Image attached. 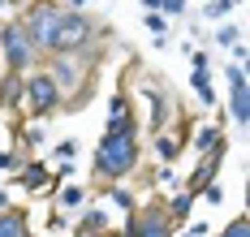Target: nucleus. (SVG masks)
<instances>
[{"label": "nucleus", "mask_w": 250, "mask_h": 237, "mask_svg": "<svg viewBox=\"0 0 250 237\" xmlns=\"http://www.w3.org/2000/svg\"><path fill=\"white\" fill-rule=\"evenodd\" d=\"M216 237H250V220H246V216H233Z\"/></svg>", "instance_id": "nucleus-21"}, {"label": "nucleus", "mask_w": 250, "mask_h": 237, "mask_svg": "<svg viewBox=\"0 0 250 237\" xmlns=\"http://www.w3.org/2000/svg\"><path fill=\"white\" fill-rule=\"evenodd\" d=\"M121 237H177V224H173V216L164 211V203L151 198V203H138L125 216Z\"/></svg>", "instance_id": "nucleus-6"}, {"label": "nucleus", "mask_w": 250, "mask_h": 237, "mask_svg": "<svg viewBox=\"0 0 250 237\" xmlns=\"http://www.w3.org/2000/svg\"><path fill=\"white\" fill-rule=\"evenodd\" d=\"M61 13H65L61 0H26V4H22L18 22H22V30L30 35V43H35V52H39V56L52 52V39H56V26H61Z\"/></svg>", "instance_id": "nucleus-4"}, {"label": "nucleus", "mask_w": 250, "mask_h": 237, "mask_svg": "<svg viewBox=\"0 0 250 237\" xmlns=\"http://www.w3.org/2000/svg\"><path fill=\"white\" fill-rule=\"evenodd\" d=\"M207 233H211L207 220H190V224H186V237H207Z\"/></svg>", "instance_id": "nucleus-29"}, {"label": "nucleus", "mask_w": 250, "mask_h": 237, "mask_svg": "<svg viewBox=\"0 0 250 237\" xmlns=\"http://www.w3.org/2000/svg\"><path fill=\"white\" fill-rule=\"evenodd\" d=\"M104 198H108V207H121L125 216H129V211L138 207V203H134V194H129V190H125L121 181H108V190H104Z\"/></svg>", "instance_id": "nucleus-18"}, {"label": "nucleus", "mask_w": 250, "mask_h": 237, "mask_svg": "<svg viewBox=\"0 0 250 237\" xmlns=\"http://www.w3.org/2000/svg\"><path fill=\"white\" fill-rule=\"evenodd\" d=\"M143 164V142L138 130H104V138L95 142V156H91V177L95 181H125L129 173H138Z\"/></svg>", "instance_id": "nucleus-1"}, {"label": "nucleus", "mask_w": 250, "mask_h": 237, "mask_svg": "<svg viewBox=\"0 0 250 237\" xmlns=\"http://www.w3.org/2000/svg\"><path fill=\"white\" fill-rule=\"evenodd\" d=\"M13 4H18V0H0V13H9V9H13Z\"/></svg>", "instance_id": "nucleus-32"}, {"label": "nucleus", "mask_w": 250, "mask_h": 237, "mask_svg": "<svg viewBox=\"0 0 250 237\" xmlns=\"http://www.w3.org/2000/svg\"><path fill=\"white\" fill-rule=\"evenodd\" d=\"M225 156H229V138L220 134V138H216V142H211L207 151H199V164H194V168L186 173V190H194V194H199V190H203L207 181H216V173H220Z\"/></svg>", "instance_id": "nucleus-7"}, {"label": "nucleus", "mask_w": 250, "mask_h": 237, "mask_svg": "<svg viewBox=\"0 0 250 237\" xmlns=\"http://www.w3.org/2000/svg\"><path fill=\"white\" fill-rule=\"evenodd\" d=\"M22 138H26V147H39V142H43V130H39L35 121H30V125L22 130Z\"/></svg>", "instance_id": "nucleus-28"}, {"label": "nucleus", "mask_w": 250, "mask_h": 237, "mask_svg": "<svg viewBox=\"0 0 250 237\" xmlns=\"http://www.w3.org/2000/svg\"><path fill=\"white\" fill-rule=\"evenodd\" d=\"M22 82H26V74H18V69H4V74H0V112L13 121V125H9L13 138L22 134V121H18V117H22Z\"/></svg>", "instance_id": "nucleus-9"}, {"label": "nucleus", "mask_w": 250, "mask_h": 237, "mask_svg": "<svg viewBox=\"0 0 250 237\" xmlns=\"http://www.w3.org/2000/svg\"><path fill=\"white\" fill-rule=\"evenodd\" d=\"M160 13L173 22V18H181V13H186V0H160Z\"/></svg>", "instance_id": "nucleus-26"}, {"label": "nucleus", "mask_w": 250, "mask_h": 237, "mask_svg": "<svg viewBox=\"0 0 250 237\" xmlns=\"http://www.w3.org/2000/svg\"><path fill=\"white\" fill-rule=\"evenodd\" d=\"M74 156H78V142H74V138H65V142L52 147V159H74Z\"/></svg>", "instance_id": "nucleus-25"}, {"label": "nucleus", "mask_w": 250, "mask_h": 237, "mask_svg": "<svg viewBox=\"0 0 250 237\" xmlns=\"http://www.w3.org/2000/svg\"><path fill=\"white\" fill-rule=\"evenodd\" d=\"M74 233H78V237H108V207H95V203H86V207L78 211Z\"/></svg>", "instance_id": "nucleus-11"}, {"label": "nucleus", "mask_w": 250, "mask_h": 237, "mask_svg": "<svg viewBox=\"0 0 250 237\" xmlns=\"http://www.w3.org/2000/svg\"><path fill=\"white\" fill-rule=\"evenodd\" d=\"M86 4H91V0H69V9H86Z\"/></svg>", "instance_id": "nucleus-34"}, {"label": "nucleus", "mask_w": 250, "mask_h": 237, "mask_svg": "<svg viewBox=\"0 0 250 237\" xmlns=\"http://www.w3.org/2000/svg\"><path fill=\"white\" fill-rule=\"evenodd\" d=\"M225 78H229V121H233V125H246V121H250V86H246V65L229 60V65H225Z\"/></svg>", "instance_id": "nucleus-8"}, {"label": "nucleus", "mask_w": 250, "mask_h": 237, "mask_svg": "<svg viewBox=\"0 0 250 237\" xmlns=\"http://www.w3.org/2000/svg\"><path fill=\"white\" fill-rule=\"evenodd\" d=\"M190 65L194 69H211V52H190Z\"/></svg>", "instance_id": "nucleus-30"}, {"label": "nucleus", "mask_w": 250, "mask_h": 237, "mask_svg": "<svg viewBox=\"0 0 250 237\" xmlns=\"http://www.w3.org/2000/svg\"><path fill=\"white\" fill-rule=\"evenodd\" d=\"M138 4H143V9H160V0H138Z\"/></svg>", "instance_id": "nucleus-33"}, {"label": "nucleus", "mask_w": 250, "mask_h": 237, "mask_svg": "<svg viewBox=\"0 0 250 237\" xmlns=\"http://www.w3.org/2000/svg\"><path fill=\"white\" fill-rule=\"evenodd\" d=\"M194 198H199V194H194V190H186V185H181V190H177L173 198H168V203H164V211H168V216H173V224H186V220H190V211H194Z\"/></svg>", "instance_id": "nucleus-15"}, {"label": "nucleus", "mask_w": 250, "mask_h": 237, "mask_svg": "<svg viewBox=\"0 0 250 237\" xmlns=\"http://www.w3.org/2000/svg\"><path fill=\"white\" fill-rule=\"evenodd\" d=\"M233 43H242V26H237V22L216 26V48H233Z\"/></svg>", "instance_id": "nucleus-20"}, {"label": "nucleus", "mask_w": 250, "mask_h": 237, "mask_svg": "<svg viewBox=\"0 0 250 237\" xmlns=\"http://www.w3.org/2000/svg\"><path fill=\"white\" fill-rule=\"evenodd\" d=\"M151 147H155V156L164 159V164H173L177 156H181V151H186V147H181V138H177V134H151Z\"/></svg>", "instance_id": "nucleus-16"}, {"label": "nucleus", "mask_w": 250, "mask_h": 237, "mask_svg": "<svg viewBox=\"0 0 250 237\" xmlns=\"http://www.w3.org/2000/svg\"><path fill=\"white\" fill-rule=\"evenodd\" d=\"M18 185H22L26 194H35V190H43V185L52 190V181H48V159H22V164H18Z\"/></svg>", "instance_id": "nucleus-12"}, {"label": "nucleus", "mask_w": 250, "mask_h": 237, "mask_svg": "<svg viewBox=\"0 0 250 237\" xmlns=\"http://www.w3.org/2000/svg\"><path fill=\"white\" fill-rule=\"evenodd\" d=\"M65 108V91L56 86L43 65H35V69H26V82H22V112L30 121H43V117H56Z\"/></svg>", "instance_id": "nucleus-3"}, {"label": "nucleus", "mask_w": 250, "mask_h": 237, "mask_svg": "<svg viewBox=\"0 0 250 237\" xmlns=\"http://www.w3.org/2000/svg\"><path fill=\"white\" fill-rule=\"evenodd\" d=\"M233 4H242V0H207V9H203V13H207V22H220Z\"/></svg>", "instance_id": "nucleus-22"}, {"label": "nucleus", "mask_w": 250, "mask_h": 237, "mask_svg": "<svg viewBox=\"0 0 250 237\" xmlns=\"http://www.w3.org/2000/svg\"><path fill=\"white\" fill-rule=\"evenodd\" d=\"M39 60H43V56L35 52V43H30V35L22 30V22H18V18H4V22H0V65L26 74V69H35Z\"/></svg>", "instance_id": "nucleus-5"}, {"label": "nucleus", "mask_w": 250, "mask_h": 237, "mask_svg": "<svg viewBox=\"0 0 250 237\" xmlns=\"http://www.w3.org/2000/svg\"><path fill=\"white\" fill-rule=\"evenodd\" d=\"M108 130H138V117H134V99L125 91L108 95Z\"/></svg>", "instance_id": "nucleus-10"}, {"label": "nucleus", "mask_w": 250, "mask_h": 237, "mask_svg": "<svg viewBox=\"0 0 250 237\" xmlns=\"http://www.w3.org/2000/svg\"><path fill=\"white\" fill-rule=\"evenodd\" d=\"M56 198V211H82L91 203V185H65L61 194H52Z\"/></svg>", "instance_id": "nucleus-14"}, {"label": "nucleus", "mask_w": 250, "mask_h": 237, "mask_svg": "<svg viewBox=\"0 0 250 237\" xmlns=\"http://www.w3.org/2000/svg\"><path fill=\"white\" fill-rule=\"evenodd\" d=\"M104 39L100 22L86 13V9H69L61 13V26H56V39H52V52H65V56H95V43Z\"/></svg>", "instance_id": "nucleus-2"}, {"label": "nucleus", "mask_w": 250, "mask_h": 237, "mask_svg": "<svg viewBox=\"0 0 250 237\" xmlns=\"http://www.w3.org/2000/svg\"><path fill=\"white\" fill-rule=\"evenodd\" d=\"M220 125H199V130L190 134V142H194V151H207V147H211V142H216V138H220Z\"/></svg>", "instance_id": "nucleus-19"}, {"label": "nucleus", "mask_w": 250, "mask_h": 237, "mask_svg": "<svg viewBox=\"0 0 250 237\" xmlns=\"http://www.w3.org/2000/svg\"><path fill=\"white\" fill-rule=\"evenodd\" d=\"M9 203H13V198H9V190H0V211L9 207Z\"/></svg>", "instance_id": "nucleus-31"}, {"label": "nucleus", "mask_w": 250, "mask_h": 237, "mask_svg": "<svg viewBox=\"0 0 250 237\" xmlns=\"http://www.w3.org/2000/svg\"><path fill=\"white\" fill-rule=\"evenodd\" d=\"M199 194L207 198V203H211V207H220V203H225V185H220V181H207Z\"/></svg>", "instance_id": "nucleus-24"}, {"label": "nucleus", "mask_w": 250, "mask_h": 237, "mask_svg": "<svg viewBox=\"0 0 250 237\" xmlns=\"http://www.w3.org/2000/svg\"><path fill=\"white\" fill-rule=\"evenodd\" d=\"M143 26H147L151 35H164V30H168V18H164L160 9H147V18H143Z\"/></svg>", "instance_id": "nucleus-23"}, {"label": "nucleus", "mask_w": 250, "mask_h": 237, "mask_svg": "<svg viewBox=\"0 0 250 237\" xmlns=\"http://www.w3.org/2000/svg\"><path fill=\"white\" fill-rule=\"evenodd\" d=\"M190 86H194V95H199L203 104H220V95L211 86V69H190Z\"/></svg>", "instance_id": "nucleus-17"}, {"label": "nucleus", "mask_w": 250, "mask_h": 237, "mask_svg": "<svg viewBox=\"0 0 250 237\" xmlns=\"http://www.w3.org/2000/svg\"><path fill=\"white\" fill-rule=\"evenodd\" d=\"M22 164V151H0V173H18Z\"/></svg>", "instance_id": "nucleus-27"}, {"label": "nucleus", "mask_w": 250, "mask_h": 237, "mask_svg": "<svg viewBox=\"0 0 250 237\" xmlns=\"http://www.w3.org/2000/svg\"><path fill=\"white\" fill-rule=\"evenodd\" d=\"M0 237H30V216L9 203V207L0 211Z\"/></svg>", "instance_id": "nucleus-13"}]
</instances>
